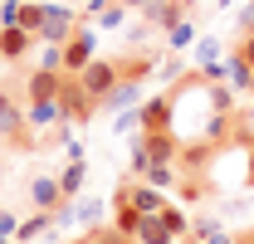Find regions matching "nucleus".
<instances>
[{"label": "nucleus", "instance_id": "1", "mask_svg": "<svg viewBox=\"0 0 254 244\" xmlns=\"http://www.w3.org/2000/svg\"><path fill=\"white\" fill-rule=\"evenodd\" d=\"M59 88H64L59 63L30 68V73H25V113H39V108H59Z\"/></svg>", "mask_w": 254, "mask_h": 244}, {"label": "nucleus", "instance_id": "2", "mask_svg": "<svg viewBox=\"0 0 254 244\" xmlns=\"http://www.w3.org/2000/svg\"><path fill=\"white\" fill-rule=\"evenodd\" d=\"M78 83H83V93H88L93 103H108L113 93L123 88V68H118V59H93L78 73Z\"/></svg>", "mask_w": 254, "mask_h": 244}, {"label": "nucleus", "instance_id": "3", "mask_svg": "<svg viewBox=\"0 0 254 244\" xmlns=\"http://www.w3.org/2000/svg\"><path fill=\"white\" fill-rule=\"evenodd\" d=\"M0 132H5V142L10 147H20V152H30V113H20V103H15V93L0 88Z\"/></svg>", "mask_w": 254, "mask_h": 244}, {"label": "nucleus", "instance_id": "4", "mask_svg": "<svg viewBox=\"0 0 254 244\" xmlns=\"http://www.w3.org/2000/svg\"><path fill=\"white\" fill-rule=\"evenodd\" d=\"M59 113H64V122H78V127H83V122L98 113V103L83 93L78 78H64V88H59Z\"/></svg>", "mask_w": 254, "mask_h": 244}, {"label": "nucleus", "instance_id": "5", "mask_svg": "<svg viewBox=\"0 0 254 244\" xmlns=\"http://www.w3.org/2000/svg\"><path fill=\"white\" fill-rule=\"evenodd\" d=\"M88 63H93V34L78 30V34H73V39L59 49V73H64V78H78Z\"/></svg>", "mask_w": 254, "mask_h": 244}, {"label": "nucleus", "instance_id": "6", "mask_svg": "<svg viewBox=\"0 0 254 244\" xmlns=\"http://www.w3.org/2000/svg\"><path fill=\"white\" fill-rule=\"evenodd\" d=\"M142 220H147V215H142L132 200H127V185H118V190H113V230H118V235H127V240L137 244V230H142Z\"/></svg>", "mask_w": 254, "mask_h": 244}, {"label": "nucleus", "instance_id": "7", "mask_svg": "<svg viewBox=\"0 0 254 244\" xmlns=\"http://www.w3.org/2000/svg\"><path fill=\"white\" fill-rule=\"evenodd\" d=\"M161 132H171V93L142 103V137H161Z\"/></svg>", "mask_w": 254, "mask_h": 244}, {"label": "nucleus", "instance_id": "8", "mask_svg": "<svg viewBox=\"0 0 254 244\" xmlns=\"http://www.w3.org/2000/svg\"><path fill=\"white\" fill-rule=\"evenodd\" d=\"M137 152L147 156V166H171V161H181V142L171 132H161V137H142Z\"/></svg>", "mask_w": 254, "mask_h": 244}, {"label": "nucleus", "instance_id": "9", "mask_svg": "<svg viewBox=\"0 0 254 244\" xmlns=\"http://www.w3.org/2000/svg\"><path fill=\"white\" fill-rule=\"evenodd\" d=\"M30 200H34V210H39V215H54L64 205V190H59L54 176H34V181H30Z\"/></svg>", "mask_w": 254, "mask_h": 244}, {"label": "nucleus", "instance_id": "10", "mask_svg": "<svg viewBox=\"0 0 254 244\" xmlns=\"http://www.w3.org/2000/svg\"><path fill=\"white\" fill-rule=\"evenodd\" d=\"M123 185H127V200H132L142 215H161L166 210V200H161L157 185H142V181H123Z\"/></svg>", "mask_w": 254, "mask_h": 244}, {"label": "nucleus", "instance_id": "11", "mask_svg": "<svg viewBox=\"0 0 254 244\" xmlns=\"http://www.w3.org/2000/svg\"><path fill=\"white\" fill-rule=\"evenodd\" d=\"M181 15H186V0H157L147 10V20L161 25V30H181Z\"/></svg>", "mask_w": 254, "mask_h": 244}, {"label": "nucleus", "instance_id": "12", "mask_svg": "<svg viewBox=\"0 0 254 244\" xmlns=\"http://www.w3.org/2000/svg\"><path fill=\"white\" fill-rule=\"evenodd\" d=\"M30 54V34L20 25H0V59H25Z\"/></svg>", "mask_w": 254, "mask_h": 244}, {"label": "nucleus", "instance_id": "13", "mask_svg": "<svg viewBox=\"0 0 254 244\" xmlns=\"http://www.w3.org/2000/svg\"><path fill=\"white\" fill-rule=\"evenodd\" d=\"M5 15H10L25 34H44V5H10Z\"/></svg>", "mask_w": 254, "mask_h": 244}, {"label": "nucleus", "instance_id": "14", "mask_svg": "<svg viewBox=\"0 0 254 244\" xmlns=\"http://www.w3.org/2000/svg\"><path fill=\"white\" fill-rule=\"evenodd\" d=\"M137 244H176V235L161 225V215H147L142 230H137Z\"/></svg>", "mask_w": 254, "mask_h": 244}, {"label": "nucleus", "instance_id": "15", "mask_svg": "<svg viewBox=\"0 0 254 244\" xmlns=\"http://www.w3.org/2000/svg\"><path fill=\"white\" fill-rule=\"evenodd\" d=\"M118 68H123V83H127V88H137V83L147 78L152 59H147V54H127V59H118Z\"/></svg>", "mask_w": 254, "mask_h": 244}, {"label": "nucleus", "instance_id": "16", "mask_svg": "<svg viewBox=\"0 0 254 244\" xmlns=\"http://www.w3.org/2000/svg\"><path fill=\"white\" fill-rule=\"evenodd\" d=\"M83 176H88V171H83V161L73 156V161L64 166V176H59V190H64V200H73V195L83 190Z\"/></svg>", "mask_w": 254, "mask_h": 244}, {"label": "nucleus", "instance_id": "17", "mask_svg": "<svg viewBox=\"0 0 254 244\" xmlns=\"http://www.w3.org/2000/svg\"><path fill=\"white\" fill-rule=\"evenodd\" d=\"M49 225H54V215H39V210H34V220H25V225H20V244L34 240V235H44Z\"/></svg>", "mask_w": 254, "mask_h": 244}, {"label": "nucleus", "instance_id": "18", "mask_svg": "<svg viewBox=\"0 0 254 244\" xmlns=\"http://www.w3.org/2000/svg\"><path fill=\"white\" fill-rule=\"evenodd\" d=\"M230 59H240L245 68H254V34H240V39H235V54H230Z\"/></svg>", "mask_w": 254, "mask_h": 244}, {"label": "nucleus", "instance_id": "19", "mask_svg": "<svg viewBox=\"0 0 254 244\" xmlns=\"http://www.w3.org/2000/svg\"><path fill=\"white\" fill-rule=\"evenodd\" d=\"M88 240H93V244H132L127 235H118L113 225H98V230H88Z\"/></svg>", "mask_w": 254, "mask_h": 244}, {"label": "nucleus", "instance_id": "20", "mask_svg": "<svg viewBox=\"0 0 254 244\" xmlns=\"http://www.w3.org/2000/svg\"><path fill=\"white\" fill-rule=\"evenodd\" d=\"M161 225H166V230H171V235H176V240H181V235H186V215L176 210V205H166V210H161Z\"/></svg>", "mask_w": 254, "mask_h": 244}, {"label": "nucleus", "instance_id": "21", "mask_svg": "<svg viewBox=\"0 0 254 244\" xmlns=\"http://www.w3.org/2000/svg\"><path fill=\"white\" fill-rule=\"evenodd\" d=\"M123 15H127V10H123V0H118V5H108V10H103V25L113 30V25H123Z\"/></svg>", "mask_w": 254, "mask_h": 244}, {"label": "nucleus", "instance_id": "22", "mask_svg": "<svg viewBox=\"0 0 254 244\" xmlns=\"http://www.w3.org/2000/svg\"><path fill=\"white\" fill-rule=\"evenodd\" d=\"M205 244H240V240H230V235H220V230H210V235H205Z\"/></svg>", "mask_w": 254, "mask_h": 244}, {"label": "nucleus", "instance_id": "23", "mask_svg": "<svg viewBox=\"0 0 254 244\" xmlns=\"http://www.w3.org/2000/svg\"><path fill=\"white\" fill-rule=\"evenodd\" d=\"M157 0H123V10H152Z\"/></svg>", "mask_w": 254, "mask_h": 244}, {"label": "nucleus", "instance_id": "24", "mask_svg": "<svg viewBox=\"0 0 254 244\" xmlns=\"http://www.w3.org/2000/svg\"><path fill=\"white\" fill-rule=\"evenodd\" d=\"M240 244H254V230H250V235H240Z\"/></svg>", "mask_w": 254, "mask_h": 244}, {"label": "nucleus", "instance_id": "25", "mask_svg": "<svg viewBox=\"0 0 254 244\" xmlns=\"http://www.w3.org/2000/svg\"><path fill=\"white\" fill-rule=\"evenodd\" d=\"M73 244H93V240H88V235H83V240H73Z\"/></svg>", "mask_w": 254, "mask_h": 244}, {"label": "nucleus", "instance_id": "26", "mask_svg": "<svg viewBox=\"0 0 254 244\" xmlns=\"http://www.w3.org/2000/svg\"><path fill=\"white\" fill-rule=\"evenodd\" d=\"M250 181H254V161H250Z\"/></svg>", "mask_w": 254, "mask_h": 244}, {"label": "nucleus", "instance_id": "27", "mask_svg": "<svg viewBox=\"0 0 254 244\" xmlns=\"http://www.w3.org/2000/svg\"><path fill=\"white\" fill-rule=\"evenodd\" d=\"M250 98H254V78H250Z\"/></svg>", "mask_w": 254, "mask_h": 244}]
</instances>
